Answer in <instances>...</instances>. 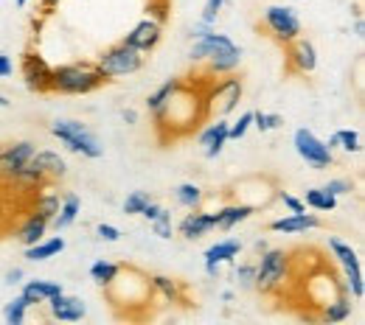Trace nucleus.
I'll use <instances>...</instances> for the list:
<instances>
[{"label": "nucleus", "instance_id": "f03ea898", "mask_svg": "<svg viewBox=\"0 0 365 325\" xmlns=\"http://www.w3.org/2000/svg\"><path fill=\"white\" fill-rule=\"evenodd\" d=\"M107 79L104 73L96 68L91 59H76V62H65L53 68V79H51V93L59 95H91L98 87H104Z\"/></svg>", "mask_w": 365, "mask_h": 325}, {"label": "nucleus", "instance_id": "39448f33", "mask_svg": "<svg viewBox=\"0 0 365 325\" xmlns=\"http://www.w3.org/2000/svg\"><path fill=\"white\" fill-rule=\"evenodd\" d=\"M289 252L278 250V247H267L264 252H259V261H256V286L253 292H262L267 297L278 294L284 289V283L289 280Z\"/></svg>", "mask_w": 365, "mask_h": 325}, {"label": "nucleus", "instance_id": "ea45409f", "mask_svg": "<svg viewBox=\"0 0 365 325\" xmlns=\"http://www.w3.org/2000/svg\"><path fill=\"white\" fill-rule=\"evenodd\" d=\"M253 127V112H242L233 124H228V140H242Z\"/></svg>", "mask_w": 365, "mask_h": 325}, {"label": "nucleus", "instance_id": "37998d69", "mask_svg": "<svg viewBox=\"0 0 365 325\" xmlns=\"http://www.w3.org/2000/svg\"><path fill=\"white\" fill-rule=\"evenodd\" d=\"M320 188H326L331 196H337V199H340V196H349V193L354 191V183H351V180H346V177H334V180H329L326 186H320Z\"/></svg>", "mask_w": 365, "mask_h": 325}, {"label": "nucleus", "instance_id": "f8f14e48", "mask_svg": "<svg viewBox=\"0 0 365 325\" xmlns=\"http://www.w3.org/2000/svg\"><path fill=\"white\" fill-rule=\"evenodd\" d=\"M37 146L31 140H14V143H6L0 149V180L3 183H14L17 174L26 169V163L34 157Z\"/></svg>", "mask_w": 365, "mask_h": 325}, {"label": "nucleus", "instance_id": "4c0bfd02", "mask_svg": "<svg viewBox=\"0 0 365 325\" xmlns=\"http://www.w3.org/2000/svg\"><path fill=\"white\" fill-rule=\"evenodd\" d=\"M149 225H152V233H155L158 238H163V241L175 235V222H172V213H169L166 208H163V211H160V216H158V219H152Z\"/></svg>", "mask_w": 365, "mask_h": 325}, {"label": "nucleus", "instance_id": "2f4dec72", "mask_svg": "<svg viewBox=\"0 0 365 325\" xmlns=\"http://www.w3.org/2000/svg\"><path fill=\"white\" fill-rule=\"evenodd\" d=\"M175 199H178L180 208L194 211V208H202V202H205V191L197 186V183H180V186L175 188Z\"/></svg>", "mask_w": 365, "mask_h": 325}, {"label": "nucleus", "instance_id": "473e14b6", "mask_svg": "<svg viewBox=\"0 0 365 325\" xmlns=\"http://www.w3.org/2000/svg\"><path fill=\"white\" fill-rule=\"evenodd\" d=\"M121 272V264H115V261H107V258H98V261H93L91 264V280L96 286H101V289H107L115 275Z\"/></svg>", "mask_w": 365, "mask_h": 325}, {"label": "nucleus", "instance_id": "c756f323", "mask_svg": "<svg viewBox=\"0 0 365 325\" xmlns=\"http://www.w3.org/2000/svg\"><path fill=\"white\" fill-rule=\"evenodd\" d=\"M182 82H185V79H169V82H163L158 90H152L149 98H146V110H149V115L160 112V110L169 104V98L182 87Z\"/></svg>", "mask_w": 365, "mask_h": 325}, {"label": "nucleus", "instance_id": "dca6fc26", "mask_svg": "<svg viewBox=\"0 0 365 325\" xmlns=\"http://www.w3.org/2000/svg\"><path fill=\"white\" fill-rule=\"evenodd\" d=\"M239 252H242V241H236V238H220V241H214L205 250V275L208 278H220L222 267L233 264L239 258Z\"/></svg>", "mask_w": 365, "mask_h": 325}, {"label": "nucleus", "instance_id": "a18cd8bd", "mask_svg": "<svg viewBox=\"0 0 365 325\" xmlns=\"http://www.w3.org/2000/svg\"><path fill=\"white\" fill-rule=\"evenodd\" d=\"M214 31V26H205V23H194L191 26V31H188V40H200V37H205V34H211Z\"/></svg>", "mask_w": 365, "mask_h": 325}, {"label": "nucleus", "instance_id": "f3484780", "mask_svg": "<svg viewBox=\"0 0 365 325\" xmlns=\"http://www.w3.org/2000/svg\"><path fill=\"white\" fill-rule=\"evenodd\" d=\"M175 230L180 233L185 241H200L205 235L217 230V222H214V213L211 211H202V208H194L188 211L180 219V225H175Z\"/></svg>", "mask_w": 365, "mask_h": 325}, {"label": "nucleus", "instance_id": "a19ab883", "mask_svg": "<svg viewBox=\"0 0 365 325\" xmlns=\"http://www.w3.org/2000/svg\"><path fill=\"white\" fill-rule=\"evenodd\" d=\"M225 3H228V0H205L202 14H200V23H205V26H214V28H217V20H220V14H222Z\"/></svg>", "mask_w": 365, "mask_h": 325}, {"label": "nucleus", "instance_id": "7c9ffc66", "mask_svg": "<svg viewBox=\"0 0 365 325\" xmlns=\"http://www.w3.org/2000/svg\"><path fill=\"white\" fill-rule=\"evenodd\" d=\"M304 205L318 213H331V211H337V196H331L326 188H307Z\"/></svg>", "mask_w": 365, "mask_h": 325}, {"label": "nucleus", "instance_id": "5701e85b", "mask_svg": "<svg viewBox=\"0 0 365 325\" xmlns=\"http://www.w3.org/2000/svg\"><path fill=\"white\" fill-rule=\"evenodd\" d=\"M34 166L46 174V180L51 183H56V180H62L65 174H68V163H65V157L59 154V151H53V149H40V151H34Z\"/></svg>", "mask_w": 365, "mask_h": 325}, {"label": "nucleus", "instance_id": "864d4df0", "mask_svg": "<svg viewBox=\"0 0 365 325\" xmlns=\"http://www.w3.org/2000/svg\"><path fill=\"white\" fill-rule=\"evenodd\" d=\"M267 247H270V244H267V238H256V241H253V250H256V252H264Z\"/></svg>", "mask_w": 365, "mask_h": 325}, {"label": "nucleus", "instance_id": "f704fd0d", "mask_svg": "<svg viewBox=\"0 0 365 325\" xmlns=\"http://www.w3.org/2000/svg\"><path fill=\"white\" fill-rule=\"evenodd\" d=\"M26 314H29V303L23 300V294L11 297V300L3 306V320L9 325H23L26 323Z\"/></svg>", "mask_w": 365, "mask_h": 325}, {"label": "nucleus", "instance_id": "1a4fd4ad", "mask_svg": "<svg viewBox=\"0 0 365 325\" xmlns=\"http://www.w3.org/2000/svg\"><path fill=\"white\" fill-rule=\"evenodd\" d=\"M292 146H295V151H298V157L309 166V169H315V171H323V169H331V163H334V154H331V149L326 146V140H320L312 129H295V135H292Z\"/></svg>", "mask_w": 365, "mask_h": 325}, {"label": "nucleus", "instance_id": "cd10ccee", "mask_svg": "<svg viewBox=\"0 0 365 325\" xmlns=\"http://www.w3.org/2000/svg\"><path fill=\"white\" fill-rule=\"evenodd\" d=\"M62 250H65V238H62V235H51V238H40L37 244L26 247V258H29L31 264H37V261H51V258H56Z\"/></svg>", "mask_w": 365, "mask_h": 325}, {"label": "nucleus", "instance_id": "b1692460", "mask_svg": "<svg viewBox=\"0 0 365 325\" xmlns=\"http://www.w3.org/2000/svg\"><path fill=\"white\" fill-rule=\"evenodd\" d=\"M48 230H51V222H48L46 216H40V213L31 211V213L23 219V225L17 228L14 238H17L23 247H31V244H37L40 238H46Z\"/></svg>", "mask_w": 365, "mask_h": 325}, {"label": "nucleus", "instance_id": "c03bdc74", "mask_svg": "<svg viewBox=\"0 0 365 325\" xmlns=\"http://www.w3.org/2000/svg\"><path fill=\"white\" fill-rule=\"evenodd\" d=\"M96 235L101 238V241H118L121 238V230L115 228V225H110V222H101V225H96Z\"/></svg>", "mask_w": 365, "mask_h": 325}, {"label": "nucleus", "instance_id": "bb28decb", "mask_svg": "<svg viewBox=\"0 0 365 325\" xmlns=\"http://www.w3.org/2000/svg\"><path fill=\"white\" fill-rule=\"evenodd\" d=\"M59 202H62V196H59V191H53V183L46 180L43 186H37V196H34V213H40V216H46L48 222L56 216V211H59Z\"/></svg>", "mask_w": 365, "mask_h": 325}, {"label": "nucleus", "instance_id": "2eb2a0df", "mask_svg": "<svg viewBox=\"0 0 365 325\" xmlns=\"http://www.w3.org/2000/svg\"><path fill=\"white\" fill-rule=\"evenodd\" d=\"M46 309H48V317L56 320V323H82L85 314H88L85 300L76 297V294H65V292H59L56 297H51L46 303Z\"/></svg>", "mask_w": 365, "mask_h": 325}, {"label": "nucleus", "instance_id": "393cba45", "mask_svg": "<svg viewBox=\"0 0 365 325\" xmlns=\"http://www.w3.org/2000/svg\"><path fill=\"white\" fill-rule=\"evenodd\" d=\"M351 311H354L351 294L340 292V294H334L329 303H323L318 320H320V323H329V325H331V323H343V320H349V317H351Z\"/></svg>", "mask_w": 365, "mask_h": 325}, {"label": "nucleus", "instance_id": "58836bf2", "mask_svg": "<svg viewBox=\"0 0 365 325\" xmlns=\"http://www.w3.org/2000/svg\"><path fill=\"white\" fill-rule=\"evenodd\" d=\"M169 11H172V0H146V17L158 20L160 26L169 23Z\"/></svg>", "mask_w": 365, "mask_h": 325}, {"label": "nucleus", "instance_id": "8fccbe9b", "mask_svg": "<svg viewBox=\"0 0 365 325\" xmlns=\"http://www.w3.org/2000/svg\"><path fill=\"white\" fill-rule=\"evenodd\" d=\"M121 121H124L127 127H135V124H138V112L133 110V107H124V110H121Z\"/></svg>", "mask_w": 365, "mask_h": 325}, {"label": "nucleus", "instance_id": "09e8293b", "mask_svg": "<svg viewBox=\"0 0 365 325\" xmlns=\"http://www.w3.org/2000/svg\"><path fill=\"white\" fill-rule=\"evenodd\" d=\"M11 73H14V62L6 53H0V79H9Z\"/></svg>", "mask_w": 365, "mask_h": 325}, {"label": "nucleus", "instance_id": "6e6d98bb", "mask_svg": "<svg viewBox=\"0 0 365 325\" xmlns=\"http://www.w3.org/2000/svg\"><path fill=\"white\" fill-rule=\"evenodd\" d=\"M9 104H11V101H9V98H6V95L0 93V110H6V107H9Z\"/></svg>", "mask_w": 365, "mask_h": 325}, {"label": "nucleus", "instance_id": "9b49d317", "mask_svg": "<svg viewBox=\"0 0 365 325\" xmlns=\"http://www.w3.org/2000/svg\"><path fill=\"white\" fill-rule=\"evenodd\" d=\"M284 65L295 76H309L318 70V48L307 37H295L284 46Z\"/></svg>", "mask_w": 365, "mask_h": 325}, {"label": "nucleus", "instance_id": "423d86ee", "mask_svg": "<svg viewBox=\"0 0 365 325\" xmlns=\"http://www.w3.org/2000/svg\"><path fill=\"white\" fill-rule=\"evenodd\" d=\"M93 62L104 73L107 82H115V79H124V76L138 73L143 68L146 56L140 50H135V48H130L127 43H115V46L104 48Z\"/></svg>", "mask_w": 365, "mask_h": 325}, {"label": "nucleus", "instance_id": "aec40b11", "mask_svg": "<svg viewBox=\"0 0 365 325\" xmlns=\"http://www.w3.org/2000/svg\"><path fill=\"white\" fill-rule=\"evenodd\" d=\"M20 286H23V289H20V294H23V300L29 303V309L46 306L51 297H56L59 292H65V289H62V283H56V280H46V278L23 280Z\"/></svg>", "mask_w": 365, "mask_h": 325}, {"label": "nucleus", "instance_id": "79ce46f5", "mask_svg": "<svg viewBox=\"0 0 365 325\" xmlns=\"http://www.w3.org/2000/svg\"><path fill=\"white\" fill-rule=\"evenodd\" d=\"M275 199L287 208V213H304V211H307L304 199H298L295 193H289V191H284V188H275Z\"/></svg>", "mask_w": 365, "mask_h": 325}, {"label": "nucleus", "instance_id": "5fc2aeb1", "mask_svg": "<svg viewBox=\"0 0 365 325\" xmlns=\"http://www.w3.org/2000/svg\"><path fill=\"white\" fill-rule=\"evenodd\" d=\"M233 297H236V294H233L230 289H225V292H222V300H225V303H233Z\"/></svg>", "mask_w": 365, "mask_h": 325}, {"label": "nucleus", "instance_id": "412c9836", "mask_svg": "<svg viewBox=\"0 0 365 325\" xmlns=\"http://www.w3.org/2000/svg\"><path fill=\"white\" fill-rule=\"evenodd\" d=\"M149 286H152V294L163 297L166 303L172 306H188V286L178 278H169V275H149Z\"/></svg>", "mask_w": 365, "mask_h": 325}, {"label": "nucleus", "instance_id": "ddd939ff", "mask_svg": "<svg viewBox=\"0 0 365 325\" xmlns=\"http://www.w3.org/2000/svg\"><path fill=\"white\" fill-rule=\"evenodd\" d=\"M160 40H163V26H160L158 20H152V17L138 20L135 26L121 37V43H127L130 48L140 50L143 56H146V53H152L155 48L160 46Z\"/></svg>", "mask_w": 365, "mask_h": 325}, {"label": "nucleus", "instance_id": "4d7b16f0", "mask_svg": "<svg viewBox=\"0 0 365 325\" xmlns=\"http://www.w3.org/2000/svg\"><path fill=\"white\" fill-rule=\"evenodd\" d=\"M14 3H17V6H20V9H23V6H26V3H29V0H14Z\"/></svg>", "mask_w": 365, "mask_h": 325}, {"label": "nucleus", "instance_id": "7ed1b4c3", "mask_svg": "<svg viewBox=\"0 0 365 325\" xmlns=\"http://www.w3.org/2000/svg\"><path fill=\"white\" fill-rule=\"evenodd\" d=\"M202 95H205V118H228L242 104L245 82L236 73L220 76V82L217 79H205Z\"/></svg>", "mask_w": 365, "mask_h": 325}, {"label": "nucleus", "instance_id": "4468645a", "mask_svg": "<svg viewBox=\"0 0 365 325\" xmlns=\"http://www.w3.org/2000/svg\"><path fill=\"white\" fill-rule=\"evenodd\" d=\"M242 56H245V50L236 46V43H230L228 48L217 50L214 56H208V59L200 62V68H202V79H220V76L236 73L239 65H242Z\"/></svg>", "mask_w": 365, "mask_h": 325}, {"label": "nucleus", "instance_id": "de8ad7c7", "mask_svg": "<svg viewBox=\"0 0 365 325\" xmlns=\"http://www.w3.org/2000/svg\"><path fill=\"white\" fill-rule=\"evenodd\" d=\"M160 211H163V205H160V202H155V199H152V202H149V205H146V208H143V213H140V216H143V219H146V222H152V219H158V216H160Z\"/></svg>", "mask_w": 365, "mask_h": 325}, {"label": "nucleus", "instance_id": "72a5a7b5", "mask_svg": "<svg viewBox=\"0 0 365 325\" xmlns=\"http://www.w3.org/2000/svg\"><path fill=\"white\" fill-rule=\"evenodd\" d=\"M236 264V261H233ZM233 283L242 289V292H253L256 286V264L253 261H242L233 267Z\"/></svg>", "mask_w": 365, "mask_h": 325}, {"label": "nucleus", "instance_id": "49530a36", "mask_svg": "<svg viewBox=\"0 0 365 325\" xmlns=\"http://www.w3.org/2000/svg\"><path fill=\"white\" fill-rule=\"evenodd\" d=\"M23 278H26V272H23L20 267H11V270L6 272V280H3V283H6V286H20Z\"/></svg>", "mask_w": 365, "mask_h": 325}, {"label": "nucleus", "instance_id": "9d476101", "mask_svg": "<svg viewBox=\"0 0 365 325\" xmlns=\"http://www.w3.org/2000/svg\"><path fill=\"white\" fill-rule=\"evenodd\" d=\"M20 76H23V82H26V87H29L31 93H40V95L51 93L53 68L48 65V59L40 50L29 48V50L20 56Z\"/></svg>", "mask_w": 365, "mask_h": 325}, {"label": "nucleus", "instance_id": "0eeeda50", "mask_svg": "<svg viewBox=\"0 0 365 325\" xmlns=\"http://www.w3.org/2000/svg\"><path fill=\"white\" fill-rule=\"evenodd\" d=\"M329 252L334 255V261L343 270V292L351 294V300H363L365 278H363V264H360L357 250L349 241H343L337 235H329Z\"/></svg>", "mask_w": 365, "mask_h": 325}, {"label": "nucleus", "instance_id": "c9c22d12", "mask_svg": "<svg viewBox=\"0 0 365 325\" xmlns=\"http://www.w3.org/2000/svg\"><path fill=\"white\" fill-rule=\"evenodd\" d=\"M152 202V193L149 191H130L127 196H124V213L127 216H140L143 213V208Z\"/></svg>", "mask_w": 365, "mask_h": 325}, {"label": "nucleus", "instance_id": "c85d7f7f", "mask_svg": "<svg viewBox=\"0 0 365 325\" xmlns=\"http://www.w3.org/2000/svg\"><path fill=\"white\" fill-rule=\"evenodd\" d=\"M326 146L334 151V149H340V151H346V154H360L363 151V135L357 132V129H337L331 138L326 140Z\"/></svg>", "mask_w": 365, "mask_h": 325}, {"label": "nucleus", "instance_id": "603ef678", "mask_svg": "<svg viewBox=\"0 0 365 325\" xmlns=\"http://www.w3.org/2000/svg\"><path fill=\"white\" fill-rule=\"evenodd\" d=\"M354 37H357V40H363L365 37V23L360 14H357V20H354Z\"/></svg>", "mask_w": 365, "mask_h": 325}, {"label": "nucleus", "instance_id": "6e6552de", "mask_svg": "<svg viewBox=\"0 0 365 325\" xmlns=\"http://www.w3.org/2000/svg\"><path fill=\"white\" fill-rule=\"evenodd\" d=\"M262 26H264V31L270 34V40L278 43V46H287V43H292L295 37H301L304 34V26H301V17H298V11L292 9V6H267L264 11H262Z\"/></svg>", "mask_w": 365, "mask_h": 325}, {"label": "nucleus", "instance_id": "6ab92c4d", "mask_svg": "<svg viewBox=\"0 0 365 325\" xmlns=\"http://www.w3.org/2000/svg\"><path fill=\"white\" fill-rule=\"evenodd\" d=\"M267 228H270V233H281V235H298V233L318 230V228H323V222H320V216L304 211V213H287V216H278V219H273Z\"/></svg>", "mask_w": 365, "mask_h": 325}, {"label": "nucleus", "instance_id": "20e7f679", "mask_svg": "<svg viewBox=\"0 0 365 325\" xmlns=\"http://www.w3.org/2000/svg\"><path fill=\"white\" fill-rule=\"evenodd\" d=\"M51 135L53 140H59V146H65L68 151L79 154V157H88V160H98L104 154V146L101 140L93 135V129L88 124L76 121V118H56L51 121Z\"/></svg>", "mask_w": 365, "mask_h": 325}, {"label": "nucleus", "instance_id": "f257e3e1", "mask_svg": "<svg viewBox=\"0 0 365 325\" xmlns=\"http://www.w3.org/2000/svg\"><path fill=\"white\" fill-rule=\"evenodd\" d=\"M202 85L205 79L200 82H182V87L178 93L169 98V104L155 112V127L160 132V138H180L185 132H191L194 127H200L205 118V95H202Z\"/></svg>", "mask_w": 365, "mask_h": 325}, {"label": "nucleus", "instance_id": "4be33fe9", "mask_svg": "<svg viewBox=\"0 0 365 325\" xmlns=\"http://www.w3.org/2000/svg\"><path fill=\"white\" fill-rule=\"evenodd\" d=\"M253 213H256V208H250V205H245V202H228V205H222L220 211H214L217 230L230 233L233 228H239L242 222H247Z\"/></svg>", "mask_w": 365, "mask_h": 325}, {"label": "nucleus", "instance_id": "3c124183", "mask_svg": "<svg viewBox=\"0 0 365 325\" xmlns=\"http://www.w3.org/2000/svg\"><path fill=\"white\" fill-rule=\"evenodd\" d=\"M59 3H62V0H40V9H43V17H48V14H51V11H53V9L59 6Z\"/></svg>", "mask_w": 365, "mask_h": 325}, {"label": "nucleus", "instance_id": "a211bd4d", "mask_svg": "<svg viewBox=\"0 0 365 325\" xmlns=\"http://www.w3.org/2000/svg\"><path fill=\"white\" fill-rule=\"evenodd\" d=\"M228 124L225 118H208V124L202 127L200 132V146H202V154L208 160H217L222 154V149L228 146Z\"/></svg>", "mask_w": 365, "mask_h": 325}, {"label": "nucleus", "instance_id": "e433bc0d", "mask_svg": "<svg viewBox=\"0 0 365 325\" xmlns=\"http://www.w3.org/2000/svg\"><path fill=\"white\" fill-rule=\"evenodd\" d=\"M253 127L259 132H275L278 127H284V118L278 112H264V110H253Z\"/></svg>", "mask_w": 365, "mask_h": 325}, {"label": "nucleus", "instance_id": "a878e982", "mask_svg": "<svg viewBox=\"0 0 365 325\" xmlns=\"http://www.w3.org/2000/svg\"><path fill=\"white\" fill-rule=\"evenodd\" d=\"M79 213H82V199H79L76 193H65L62 202H59L56 216L51 219V228L56 233L68 230V228H73V222L79 219Z\"/></svg>", "mask_w": 365, "mask_h": 325}]
</instances>
